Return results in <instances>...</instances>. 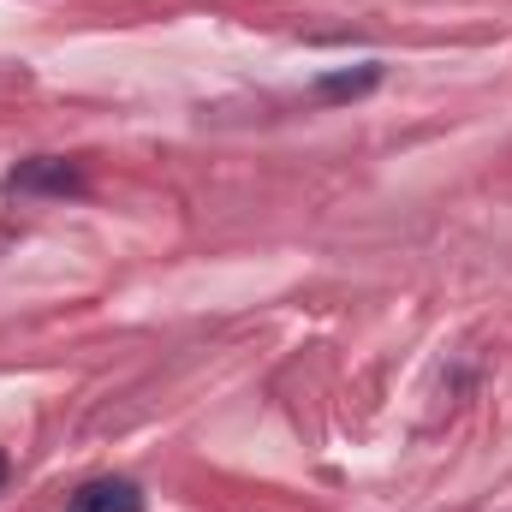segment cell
Instances as JSON below:
<instances>
[{
	"mask_svg": "<svg viewBox=\"0 0 512 512\" xmlns=\"http://www.w3.org/2000/svg\"><path fill=\"white\" fill-rule=\"evenodd\" d=\"M36 191H48V197H78L84 179H78V167L60 161V155H30V161H18V167L6 173V197H36Z\"/></svg>",
	"mask_w": 512,
	"mask_h": 512,
	"instance_id": "obj_1",
	"label": "cell"
},
{
	"mask_svg": "<svg viewBox=\"0 0 512 512\" xmlns=\"http://www.w3.org/2000/svg\"><path fill=\"white\" fill-rule=\"evenodd\" d=\"M66 512H143V489L131 483V477H90Z\"/></svg>",
	"mask_w": 512,
	"mask_h": 512,
	"instance_id": "obj_2",
	"label": "cell"
},
{
	"mask_svg": "<svg viewBox=\"0 0 512 512\" xmlns=\"http://www.w3.org/2000/svg\"><path fill=\"white\" fill-rule=\"evenodd\" d=\"M376 78H382V66H358V72H334V78H322L316 90H322V96H364V90H376Z\"/></svg>",
	"mask_w": 512,
	"mask_h": 512,
	"instance_id": "obj_3",
	"label": "cell"
},
{
	"mask_svg": "<svg viewBox=\"0 0 512 512\" xmlns=\"http://www.w3.org/2000/svg\"><path fill=\"white\" fill-rule=\"evenodd\" d=\"M6 477H12V465H6V453H0V489H6Z\"/></svg>",
	"mask_w": 512,
	"mask_h": 512,
	"instance_id": "obj_4",
	"label": "cell"
}]
</instances>
